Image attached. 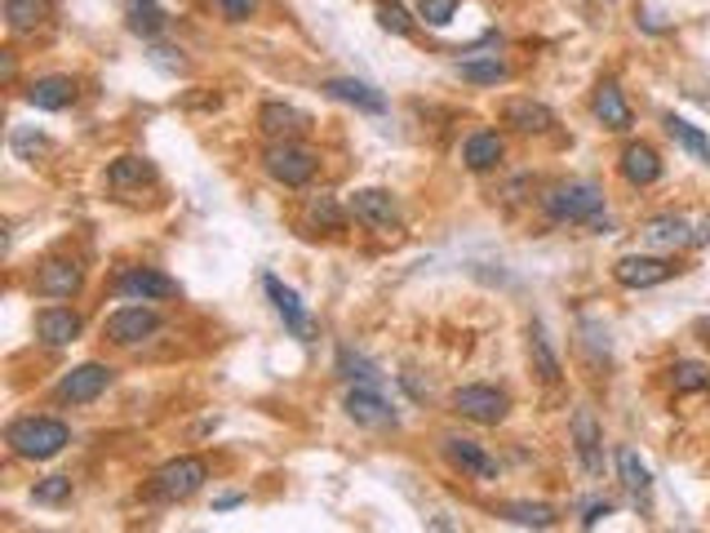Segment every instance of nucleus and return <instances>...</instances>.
Wrapping results in <instances>:
<instances>
[{"label": "nucleus", "mask_w": 710, "mask_h": 533, "mask_svg": "<svg viewBox=\"0 0 710 533\" xmlns=\"http://www.w3.org/2000/svg\"><path fill=\"white\" fill-rule=\"evenodd\" d=\"M542 213L551 223H559V227H568V223H577V227H586L596 213H604L609 209V200H604V187L600 182H590V178H568V182H555V187H546L542 191Z\"/></svg>", "instance_id": "1"}, {"label": "nucleus", "mask_w": 710, "mask_h": 533, "mask_svg": "<svg viewBox=\"0 0 710 533\" xmlns=\"http://www.w3.org/2000/svg\"><path fill=\"white\" fill-rule=\"evenodd\" d=\"M5 445H10V454L14 458H27V463H49V458H58L67 445H71V426L63 422V418H14L10 426H5Z\"/></svg>", "instance_id": "2"}, {"label": "nucleus", "mask_w": 710, "mask_h": 533, "mask_svg": "<svg viewBox=\"0 0 710 533\" xmlns=\"http://www.w3.org/2000/svg\"><path fill=\"white\" fill-rule=\"evenodd\" d=\"M204 480H209L204 458L182 454V458H169L165 467H156V471H152V480H147V498H152V502H187L191 493H200V489H204Z\"/></svg>", "instance_id": "3"}, {"label": "nucleus", "mask_w": 710, "mask_h": 533, "mask_svg": "<svg viewBox=\"0 0 710 533\" xmlns=\"http://www.w3.org/2000/svg\"><path fill=\"white\" fill-rule=\"evenodd\" d=\"M263 169H267L280 187L302 191V187L315 178L320 156H315L311 147H302L298 138H276V143H267V152H263Z\"/></svg>", "instance_id": "4"}, {"label": "nucleus", "mask_w": 710, "mask_h": 533, "mask_svg": "<svg viewBox=\"0 0 710 533\" xmlns=\"http://www.w3.org/2000/svg\"><path fill=\"white\" fill-rule=\"evenodd\" d=\"M453 413L466 422H480V426H498L511 413V396L489 382H466L453 391Z\"/></svg>", "instance_id": "5"}, {"label": "nucleus", "mask_w": 710, "mask_h": 533, "mask_svg": "<svg viewBox=\"0 0 710 533\" xmlns=\"http://www.w3.org/2000/svg\"><path fill=\"white\" fill-rule=\"evenodd\" d=\"M102 334H107L115 347H138V343H147V338L160 334V311H152L147 302H130V307L111 311V315L102 320Z\"/></svg>", "instance_id": "6"}, {"label": "nucleus", "mask_w": 710, "mask_h": 533, "mask_svg": "<svg viewBox=\"0 0 710 533\" xmlns=\"http://www.w3.org/2000/svg\"><path fill=\"white\" fill-rule=\"evenodd\" d=\"M111 293L130 298V302H165V298H178L182 285L174 276H165L160 267H125L111 280Z\"/></svg>", "instance_id": "7"}, {"label": "nucleus", "mask_w": 710, "mask_h": 533, "mask_svg": "<svg viewBox=\"0 0 710 533\" xmlns=\"http://www.w3.org/2000/svg\"><path fill=\"white\" fill-rule=\"evenodd\" d=\"M568 436H573V454L581 463L586 476H600L604 471V426L596 418L590 404H577L573 409V422H568Z\"/></svg>", "instance_id": "8"}, {"label": "nucleus", "mask_w": 710, "mask_h": 533, "mask_svg": "<svg viewBox=\"0 0 710 533\" xmlns=\"http://www.w3.org/2000/svg\"><path fill=\"white\" fill-rule=\"evenodd\" d=\"M111 378H115V369H111V365H102V360H85V365L67 369V374L58 378L54 400H58V404H93V400L111 387Z\"/></svg>", "instance_id": "9"}, {"label": "nucleus", "mask_w": 710, "mask_h": 533, "mask_svg": "<svg viewBox=\"0 0 710 533\" xmlns=\"http://www.w3.org/2000/svg\"><path fill=\"white\" fill-rule=\"evenodd\" d=\"M342 409L351 422H360V426H378V432H387V426L400 422V413L387 404L382 387H369V382H351L346 396H342Z\"/></svg>", "instance_id": "10"}, {"label": "nucleus", "mask_w": 710, "mask_h": 533, "mask_svg": "<svg viewBox=\"0 0 710 533\" xmlns=\"http://www.w3.org/2000/svg\"><path fill=\"white\" fill-rule=\"evenodd\" d=\"M263 289H267V298H271V307H276V315L285 320V330L298 338V343H315V320H311V311H307V302L298 298V289H289L280 276H263Z\"/></svg>", "instance_id": "11"}, {"label": "nucleus", "mask_w": 710, "mask_h": 533, "mask_svg": "<svg viewBox=\"0 0 710 533\" xmlns=\"http://www.w3.org/2000/svg\"><path fill=\"white\" fill-rule=\"evenodd\" d=\"M675 271H679V267H675L670 258H662V254H622V258L613 263V280H618L622 289H657V285H666Z\"/></svg>", "instance_id": "12"}, {"label": "nucleus", "mask_w": 710, "mask_h": 533, "mask_svg": "<svg viewBox=\"0 0 710 533\" xmlns=\"http://www.w3.org/2000/svg\"><path fill=\"white\" fill-rule=\"evenodd\" d=\"M346 209H351V219H355V223H365L369 232H382V236H391V232L400 227V209H396V196H391V191H382V187H365V191H355Z\"/></svg>", "instance_id": "13"}, {"label": "nucleus", "mask_w": 710, "mask_h": 533, "mask_svg": "<svg viewBox=\"0 0 710 533\" xmlns=\"http://www.w3.org/2000/svg\"><path fill=\"white\" fill-rule=\"evenodd\" d=\"M644 245L657 249V254H684L688 245H697V232L688 227L684 213L666 209V213H653V219L644 223Z\"/></svg>", "instance_id": "14"}, {"label": "nucleus", "mask_w": 710, "mask_h": 533, "mask_svg": "<svg viewBox=\"0 0 710 533\" xmlns=\"http://www.w3.org/2000/svg\"><path fill=\"white\" fill-rule=\"evenodd\" d=\"M32 289L41 293V298H76L80 289H85V271H80V263L76 258H45L41 267H36V280H32Z\"/></svg>", "instance_id": "15"}, {"label": "nucleus", "mask_w": 710, "mask_h": 533, "mask_svg": "<svg viewBox=\"0 0 710 533\" xmlns=\"http://www.w3.org/2000/svg\"><path fill=\"white\" fill-rule=\"evenodd\" d=\"M320 89H324L333 102H346V107H355V112H365V116H382V112H387V93L374 89L369 80L329 76V80H320Z\"/></svg>", "instance_id": "16"}, {"label": "nucleus", "mask_w": 710, "mask_h": 533, "mask_svg": "<svg viewBox=\"0 0 710 533\" xmlns=\"http://www.w3.org/2000/svg\"><path fill=\"white\" fill-rule=\"evenodd\" d=\"M590 116H596L604 130H613V134H626L635 125V112H631V102H626L618 80H600L596 85V93H590Z\"/></svg>", "instance_id": "17"}, {"label": "nucleus", "mask_w": 710, "mask_h": 533, "mask_svg": "<svg viewBox=\"0 0 710 533\" xmlns=\"http://www.w3.org/2000/svg\"><path fill=\"white\" fill-rule=\"evenodd\" d=\"M85 334V320H80V311H71V307H41L36 311V338L45 343V347H71L76 338Z\"/></svg>", "instance_id": "18"}, {"label": "nucleus", "mask_w": 710, "mask_h": 533, "mask_svg": "<svg viewBox=\"0 0 710 533\" xmlns=\"http://www.w3.org/2000/svg\"><path fill=\"white\" fill-rule=\"evenodd\" d=\"M258 130L276 143V138H302L311 130V116L293 102H263L258 107Z\"/></svg>", "instance_id": "19"}, {"label": "nucleus", "mask_w": 710, "mask_h": 533, "mask_svg": "<svg viewBox=\"0 0 710 533\" xmlns=\"http://www.w3.org/2000/svg\"><path fill=\"white\" fill-rule=\"evenodd\" d=\"M444 458L466 471V476H476V480H498V463L489 458V449L480 441H466V436H444Z\"/></svg>", "instance_id": "20"}, {"label": "nucleus", "mask_w": 710, "mask_h": 533, "mask_svg": "<svg viewBox=\"0 0 710 533\" xmlns=\"http://www.w3.org/2000/svg\"><path fill=\"white\" fill-rule=\"evenodd\" d=\"M502 125H511L515 134H551L555 112L537 98H507L502 102Z\"/></svg>", "instance_id": "21"}, {"label": "nucleus", "mask_w": 710, "mask_h": 533, "mask_svg": "<svg viewBox=\"0 0 710 533\" xmlns=\"http://www.w3.org/2000/svg\"><path fill=\"white\" fill-rule=\"evenodd\" d=\"M618 174L631 182V187H653L662 178V156L653 143H626L622 156H618Z\"/></svg>", "instance_id": "22"}, {"label": "nucleus", "mask_w": 710, "mask_h": 533, "mask_svg": "<svg viewBox=\"0 0 710 533\" xmlns=\"http://www.w3.org/2000/svg\"><path fill=\"white\" fill-rule=\"evenodd\" d=\"M502 156H507V143H502L498 130H476V134L462 143V165H466L470 174H489V169H498Z\"/></svg>", "instance_id": "23"}, {"label": "nucleus", "mask_w": 710, "mask_h": 533, "mask_svg": "<svg viewBox=\"0 0 710 533\" xmlns=\"http://www.w3.org/2000/svg\"><path fill=\"white\" fill-rule=\"evenodd\" d=\"M618 476H622V489L631 493V502H635L640 511H648V507H653V476H648L644 458H640L631 445L618 449Z\"/></svg>", "instance_id": "24"}, {"label": "nucleus", "mask_w": 710, "mask_h": 533, "mask_svg": "<svg viewBox=\"0 0 710 533\" xmlns=\"http://www.w3.org/2000/svg\"><path fill=\"white\" fill-rule=\"evenodd\" d=\"M27 102L36 112H63V107L76 102V80L71 76H36L27 85Z\"/></svg>", "instance_id": "25"}, {"label": "nucleus", "mask_w": 710, "mask_h": 533, "mask_svg": "<svg viewBox=\"0 0 710 533\" xmlns=\"http://www.w3.org/2000/svg\"><path fill=\"white\" fill-rule=\"evenodd\" d=\"M147 182H156V165L147 156H121L107 165V187L111 191H143Z\"/></svg>", "instance_id": "26"}, {"label": "nucleus", "mask_w": 710, "mask_h": 533, "mask_svg": "<svg viewBox=\"0 0 710 533\" xmlns=\"http://www.w3.org/2000/svg\"><path fill=\"white\" fill-rule=\"evenodd\" d=\"M125 27L138 41H156L169 27V14L156 5V0H125Z\"/></svg>", "instance_id": "27"}, {"label": "nucleus", "mask_w": 710, "mask_h": 533, "mask_svg": "<svg viewBox=\"0 0 710 533\" xmlns=\"http://www.w3.org/2000/svg\"><path fill=\"white\" fill-rule=\"evenodd\" d=\"M457 76L466 85H507L511 80V63L498 54H480V58H457Z\"/></svg>", "instance_id": "28"}, {"label": "nucleus", "mask_w": 710, "mask_h": 533, "mask_svg": "<svg viewBox=\"0 0 710 533\" xmlns=\"http://www.w3.org/2000/svg\"><path fill=\"white\" fill-rule=\"evenodd\" d=\"M498 515L507 524H520V529H555L559 524V511L551 502H502Z\"/></svg>", "instance_id": "29"}, {"label": "nucleus", "mask_w": 710, "mask_h": 533, "mask_svg": "<svg viewBox=\"0 0 710 533\" xmlns=\"http://www.w3.org/2000/svg\"><path fill=\"white\" fill-rule=\"evenodd\" d=\"M337 378L351 387V382H369V387H382V369L355 347H337V360H333Z\"/></svg>", "instance_id": "30"}, {"label": "nucleus", "mask_w": 710, "mask_h": 533, "mask_svg": "<svg viewBox=\"0 0 710 533\" xmlns=\"http://www.w3.org/2000/svg\"><path fill=\"white\" fill-rule=\"evenodd\" d=\"M529 360H533V369L542 374V382H559V356H555V347H551V334H546V325L542 320H533L529 325Z\"/></svg>", "instance_id": "31"}, {"label": "nucleus", "mask_w": 710, "mask_h": 533, "mask_svg": "<svg viewBox=\"0 0 710 533\" xmlns=\"http://www.w3.org/2000/svg\"><path fill=\"white\" fill-rule=\"evenodd\" d=\"M666 378H670V391L675 396H701V391H710V365L706 360H675L666 369Z\"/></svg>", "instance_id": "32"}, {"label": "nucleus", "mask_w": 710, "mask_h": 533, "mask_svg": "<svg viewBox=\"0 0 710 533\" xmlns=\"http://www.w3.org/2000/svg\"><path fill=\"white\" fill-rule=\"evenodd\" d=\"M49 10H54V0H5V23L10 32L27 36L49 19Z\"/></svg>", "instance_id": "33"}, {"label": "nucleus", "mask_w": 710, "mask_h": 533, "mask_svg": "<svg viewBox=\"0 0 710 533\" xmlns=\"http://www.w3.org/2000/svg\"><path fill=\"white\" fill-rule=\"evenodd\" d=\"M346 213H351V209H342V204H337V196L320 191V196H311V200H307V227L342 232V227H346Z\"/></svg>", "instance_id": "34"}, {"label": "nucleus", "mask_w": 710, "mask_h": 533, "mask_svg": "<svg viewBox=\"0 0 710 533\" xmlns=\"http://www.w3.org/2000/svg\"><path fill=\"white\" fill-rule=\"evenodd\" d=\"M662 125H666V134H670L688 156H697V160H706V165H710V138H706L692 121H684V116H675V112H670Z\"/></svg>", "instance_id": "35"}, {"label": "nucleus", "mask_w": 710, "mask_h": 533, "mask_svg": "<svg viewBox=\"0 0 710 533\" xmlns=\"http://www.w3.org/2000/svg\"><path fill=\"white\" fill-rule=\"evenodd\" d=\"M374 19H378V27H382L387 36H413V27H418V19L400 5V0H378V5H374Z\"/></svg>", "instance_id": "36"}, {"label": "nucleus", "mask_w": 710, "mask_h": 533, "mask_svg": "<svg viewBox=\"0 0 710 533\" xmlns=\"http://www.w3.org/2000/svg\"><path fill=\"white\" fill-rule=\"evenodd\" d=\"M32 502L36 507H63V502H71V476H45L32 489Z\"/></svg>", "instance_id": "37"}, {"label": "nucleus", "mask_w": 710, "mask_h": 533, "mask_svg": "<svg viewBox=\"0 0 710 533\" xmlns=\"http://www.w3.org/2000/svg\"><path fill=\"white\" fill-rule=\"evenodd\" d=\"M457 14V0H418V19L431 27H448Z\"/></svg>", "instance_id": "38"}, {"label": "nucleus", "mask_w": 710, "mask_h": 533, "mask_svg": "<svg viewBox=\"0 0 710 533\" xmlns=\"http://www.w3.org/2000/svg\"><path fill=\"white\" fill-rule=\"evenodd\" d=\"M10 147H14V156L36 160V152H45V147H49V138H45V134H27V130H19V134L10 138Z\"/></svg>", "instance_id": "39"}, {"label": "nucleus", "mask_w": 710, "mask_h": 533, "mask_svg": "<svg viewBox=\"0 0 710 533\" xmlns=\"http://www.w3.org/2000/svg\"><path fill=\"white\" fill-rule=\"evenodd\" d=\"M147 58H152V67H160V71H169V76L187 71V58H182V49H152Z\"/></svg>", "instance_id": "40"}, {"label": "nucleus", "mask_w": 710, "mask_h": 533, "mask_svg": "<svg viewBox=\"0 0 710 533\" xmlns=\"http://www.w3.org/2000/svg\"><path fill=\"white\" fill-rule=\"evenodd\" d=\"M213 5H218V10H222L231 23H245V19L258 10V0H213Z\"/></svg>", "instance_id": "41"}, {"label": "nucleus", "mask_w": 710, "mask_h": 533, "mask_svg": "<svg viewBox=\"0 0 710 533\" xmlns=\"http://www.w3.org/2000/svg\"><path fill=\"white\" fill-rule=\"evenodd\" d=\"M609 515H613V502H609V498H604V502H590L586 515H581V529H596V524L609 520Z\"/></svg>", "instance_id": "42"}, {"label": "nucleus", "mask_w": 710, "mask_h": 533, "mask_svg": "<svg viewBox=\"0 0 710 533\" xmlns=\"http://www.w3.org/2000/svg\"><path fill=\"white\" fill-rule=\"evenodd\" d=\"M586 227H590V236H613V219H609V213H596V219H590Z\"/></svg>", "instance_id": "43"}, {"label": "nucleus", "mask_w": 710, "mask_h": 533, "mask_svg": "<svg viewBox=\"0 0 710 533\" xmlns=\"http://www.w3.org/2000/svg\"><path fill=\"white\" fill-rule=\"evenodd\" d=\"M245 502V493H222V498H213V511H231V507H241Z\"/></svg>", "instance_id": "44"}, {"label": "nucleus", "mask_w": 710, "mask_h": 533, "mask_svg": "<svg viewBox=\"0 0 710 533\" xmlns=\"http://www.w3.org/2000/svg\"><path fill=\"white\" fill-rule=\"evenodd\" d=\"M697 245H710V219L697 227Z\"/></svg>", "instance_id": "45"}, {"label": "nucleus", "mask_w": 710, "mask_h": 533, "mask_svg": "<svg viewBox=\"0 0 710 533\" xmlns=\"http://www.w3.org/2000/svg\"><path fill=\"white\" fill-rule=\"evenodd\" d=\"M609 5H618V0H609Z\"/></svg>", "instance_id": "46"}]
</instances>
